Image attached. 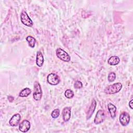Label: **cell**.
I'll use <instances>...</instances> for the list:
<instances>
[{
  "label": "cell",
  "mask_w": 133,
  "mask_h": 133,
  "mask_svg": "<svg viewBox=\"0 0 133 133\" xmlns=\"http://www.w3.org/2000/svg\"><path fill=\"white\" fill-rule=\"evenodd\" d=\"M44 57L41 51H37L36 54V63L38 67H42L44 63Z\"/></svg>",
  "instance_id": "obj_12"
},
{
  "label": "cell",
  "mask_w": 133,
  "mask_h": 133,
  "mask_svg": "<svg viewBox=\"0 0 133 133\" xmlns=\"http://www.w3.org/2000/svg\"><path fill=\"white\" fill-rule=\"evenodd\" d=\"M26 40L28 42L30 47L32 48H34L35 47V45L36 43V39L34 37L31 36H28L26 38Z\"/></svg>",
  "instance_id": "obj_16"
},
{
  "label": "cell",
  "mask_w": 133,
  "mask_h": 133,
  "mask_svg": "<svg viewBox=\"0 0 133 133\" xmlns=\"http://www.w3.org/2000/svg\"><path fill=\"white\" fill-rule=\"evenodd\" d=\"M120 59L118 57L113 56L111 57L108 60V63L111 65H116L119 63Z\"/></svg>",
  "instance_id": "obj_14"
},
{
  "label": "cell",
  "mask_w": 133,
  "mask_h": 133,
  "mask_svg": "<svg viewBox=\"0 0 133 133\" xmlns=\"http://www.w3.org/2000/svg\"><path fill=\"white\" fill-rule=\"evenodd\" d=\"M132 101H133V100L132 99H131V100H130V101H129V107H130V108L131 109H133V107H132Z\"/></svg>",
  "instance_id": "obj_21"
},
{
  "label": "cell",
  "mask_w": 133,
  "mask_h": 133,
  "mask_svg": "<svg viewBox=\"0 0 133 133\" xmlns=\"http://www.w3.org/2000/svg\"><path fill=\"white\" fill-rule=\"evenodd\" d=\"M105 118V115L104 111L102 110H99L97 111L96 116L94 119V123L96 125L102 123Z\"/></svg>",
  "instance_id": "obj_6"
},
{
  "label": "cell",
  "mask_w": 133,
  "mask_h": 133,
  "mask_svg": "<svg viewBox=\"0 0 133 133\" xmlns=\"http://www.w3.org/2000/svg\"><path fill=\"white\" fill-rule=\"evenodd\" d=\"M31 127L30 123L26 119L23 120L19 125V130L22 132H26L29 131Z\"/></svg>",
  "instance_id": "obj_8"
},
{
  "label": "cell",
  "mask_w": 133,
  "mask_h": 133,
  "mask_svg": "<svg viewBox=\"0 0 133 133\" xmlns=\"http://www.w3.org/2000/svg\"><path fill=\"white\" fill-rule=\"evenodd\" d=\"M20 19L21 22L25 25L29 27H31L33 25V22L30 18L29 17L28 14L25 11H22L21 16Z\"/></svg>",
  "instance_id": "obj_4"
},
{
  "label": "cell",
  "mask_w": 133,
  "mask_h": 133,
  "mask_svg": "<svg viewBox=\"0 0 133 133\" xmlns=\"http://www.w3.org/2000/svg\"><path fill=\"white\" fill-rule=\"evenodd\" d=\"M59 114H60V110L59 109H56L52 111L51 115L52 118H56L59 116Z\"/></svg>",
  "instance_id": "obj_18"
},
{
  "label": "cell",
  "mask_w": 133,
  "mask_h": 133,
  "mask_svg": "<svg viewBox=\"0 0 133 133\" xmlns=\"http://www.w3.org/2000/svg\"><path fill=\"white\" fill-rule=\"evenodd\" d=\"M119 122L123 126H126L130 122V115L126 112H122L119 117Z\"/></svg>",
  "instance_id": "obj_7"
},
{
  "label": "cell",
  "mask_w": 133,
  "mask_h": 133,
  "mask_svg": "<svg viewBox=\"0 0 133 133\" xmlns=\"http://www.w3.org/2000/svg\"><path fill=\"white\" fill-rule=\"evenodd\" d=\"M42 97V90L39 83L35 81L34 84V93L33 98L36 101H39Z\"/></svg>",
  "instance_id": "obj_2"
},
{
  "label": "cell",
  "mask_w": 133,
  "mask_h": 133,
  "mask_svg": "<svg viewBox=\"0 0 133 133\" xmlns=\"http://www.w3.org/2000/svg\"><path fill=\"white\" fill-rule=\"evenodd\" d=\"M74 87L76 89H81L83 87V84L81 81H77L74 83Z\"/></svg>",
  "instance_id": "obj_20"
},
{
  "label": "cell",
  "mask_w": 133,
  "mask_h": 133,
  "mask_svg": "<svg viewBox=\"0 0 133 133\" xmlns=\"http://www.w3.org/2000/svg\"><path fill=\"white\" fill-rule=\"evenodd\" d=\"M47 82L51 85H57L60 82L59 76L54 73L49 74L47 77Z\"/></svg>",
  "instance_id": "obj_5"
},
{
  "label": "cell",
  "mask_w": 133,
  "mask_h": 133,
  "mask_svg": "<svg viewBox=\"0 0 133 133\" xmlns=\"http://www.w3.org/2000/svg\"><path fill=\"white\" fill-rule=\"evenodd\" d=\"M96 105H97V103H96V100L95 99H92L91 103V104L89 108V109L87 111V115H86V119H89L91 117V116H92V115L93 114V113L95 110Z\"/></svg>",
  "instance_id": "obj_11"
},
{
  "label": "cell",
  "mask_w": 133,
  "mask_h": 133,
  "mask_svg": "<svg viewBox=\"0 0 133 133\" xmlns=\"http://www.w3.org/2000/svg\"><path fill=\"white\" fill-rule=\"evenodd\" d=\"M31 93V90L29 88H25L19 92V96L21 97H26L29 96Z\"/></svg>",
  "instance_id": "obj_15"
},
{
  "label": "cell",
  "mask_w": 133,
  "mask_h": 133,
  "mask_svg": "<svg viewBox=\"0 0 133 133\" xmlns=\"http://www.w3.org/2000/svg\"><path fill=\"white\" fill-rule=\"evenodd\" d=\"M108 108L111 117L112 118H114L116 116V107L112 103H109L108 104Z\"/></svg>",
  "instance_id": "obj_13"
},
{
  "label": "cell",
  "mask_w": 133,
  "mask_h": 133,
  "mask_svg": "<svg viewBox=\"0 0 133 133\" xmlns=\"http://www.w3.org/2000/svg\"><path fill=\"white\" fill-rule=\"evenodd\" d=\"M71 107H65L62 111V117L65 122L69 121L71 117Z\"/></svg>",
  "instance_id": "obj_10"
},
{
  "label": "cell",
  "mask_w": 133,
  "mask_h": 133,
  "mask_svg": "<svg viewBox=\"0 0 133 133\" xmlns=\"http://www.w3.org/2000/svg\"><path fill=\"white\" fill-rule=\"evenodd\" d=\"M20 119H21L20 115L18 113H17V114H14L11 117V118L9 120V123L11 126L15 127V126H17L19 124Z\"/></svg>",
  "instance_id": "obj_9"
},
{
  "label": "cell",
  "mask_w": 133,
  "mask_h": 133,
  "mask_svg": "<svg viewBox=\"0 0 133 133\" xmlns=\"http://www.w3.org/2000/svg\"><path fill=\"white\" fill-rule=\"evenodd\" d=\"M116 78V74L114 72H110L109 75H108V79L110 82H112L113 81H114V80Z\"/></svg>",
  "instance_id": "obj_19"
},
{
  "label": "cell",
  "mask_w": 133,
  "mask_h": 133,
  "mask_svg": "<svg viewBox=\"0 0 133 133\" xmlns=\"http://www.w3.org/2000/svg\"><path fill=\"white\" fill-rule=\"evenodd\" d=\"M56 55L57 57L64 62H69L71 60V57L63 49L58 48L56 50Z\"/></svg>",
  "instance_id": "obj_3"
},
{
  "label": "cell",
  "mask_w": 133,
  "mask_h": 133,
  "mask_svg": "<svg viewBox=\"0 0 133 133\" xmlns=\"http://www.w3.org/2000/svg\"><path fill=\"white\" fill-rule=\"evenodd\" d=\"M64 96L66 98H67L68 99H71L74 97V94L73 91L72 90H71L70 89H66L65 91Z\"/></svg>",
  "instance_id": "obj_17"
},
{
  "label": "cell",
  "mask_w": 133,
  "mask_h": 133,
  "mask_svg": "<svg viewBox=\"0 0 133 133\" xmlns=\"http://www.w3.org/2000/svg\"><path fill=\"white\" fill-rule=\"evenodd\" d=\"M8 100H9V101L10 102H12V101L14 100V97H12V96H8Z\"/></svg>",
  "instance_id": "obj_22"
},
{
  "label": "cell",
  "mask_w": 133,
  "mask_h": 133,
  "mask_svg": "<svg viewBox=\"0 0 133 133\" xmlns=\"http://www.w3.org/2000/svg\"><path fill=\"white\" fill-rule=\"evenodd\" d=\"M122 88V84L121 83H114L107 87L104 92L108 95H112L119 92Z\"/></svg>",
  "instance_id": "obj_1"
}]
</instances>
